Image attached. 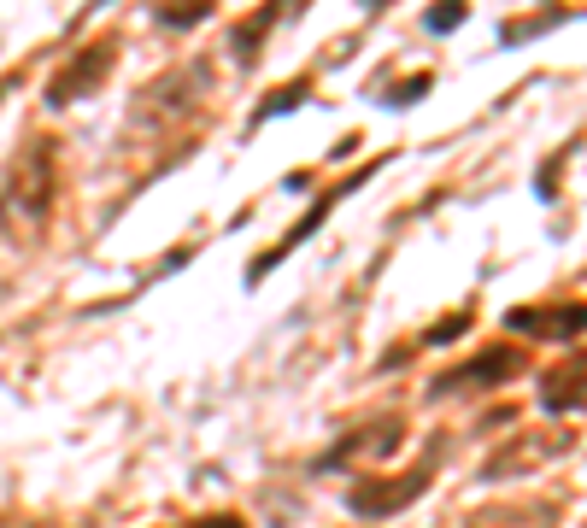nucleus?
Masks as SVG:
<instances>
[{
	"mask_svg": "<svg viewBox=\"0 0 587 528\" xmlns=\"http://www.w3.org/2000/svg\"><path fill=\"white\" fill-rule=\"evenodd\" d=\"M582 376H587V358L564 364V370H552V376H546V388H541V399H546V405H582V399H587Z\"/></svg>",
	"mask_w": 587,
	"mask_h": 528,
	"instance_id": "4",
	"label": "nucleus"
},
{
	"mask_svg": "<svg viewBox=\"0 0 587 528\" xmlns=\"http://www.w3.org/2000/svg\"><path fill=\"white\" fill-rule=\"evenodd\" d=\"M470 528H552V505H535V499H523V505H494V511L470 517Z\"/></svg>",
	"mask_w": 587,
	"mask_h": 528,
	"instance_id": "3",
	"label": "nucleus"
},
{
	"mask_svg": "<svg viewBox=\"0 0 587 528\" xmlns=\"http://www.w3.org/2000/svg\"><path fill=\"white\" fill-rule=\"evenodd\" d=\"M106 65H112V42L89 47L77 71H59V77H53V106H65V100H77L83 88H94V83H100V71H106Z\"/></svg>",
	"mask_w": 587,
	"mask_h": 528,
	"instance_id": "2",
	"label": "nucleus"
},
{
	"mask_svg": "<svg viewBox=\"0 0 587 528\" xmlns=\"http://www.w3.org/2000/svg\"><path fill=\"white\" fill-rule=\"evenodd\" d=\"M564 446H570V435H564V429H546V435H541V429H523V435L511 440V446H499L494 458L482 464V476H488V482H499V476H523L529 464H546V458H558Z\"/></svg>",
	"mask_w": 587,
	"mask_h": 528,
	"instance_id": "1",
	"label": "nucleus"
},
{
	"mask_svg": "<svg viewBox=\"0 0 587 528\" xmlns=\"http://www.w3.org/2000/svg\"><path fill=\"white\" fill-rule=\"evenodd\" d=\"M218 528H235V517H218Z\"/></svg>",
	"mask_w": 587,
	"mask_h": 528,
	"instance_id": "5",
	"label": "nucleus"
}]
</instances>
